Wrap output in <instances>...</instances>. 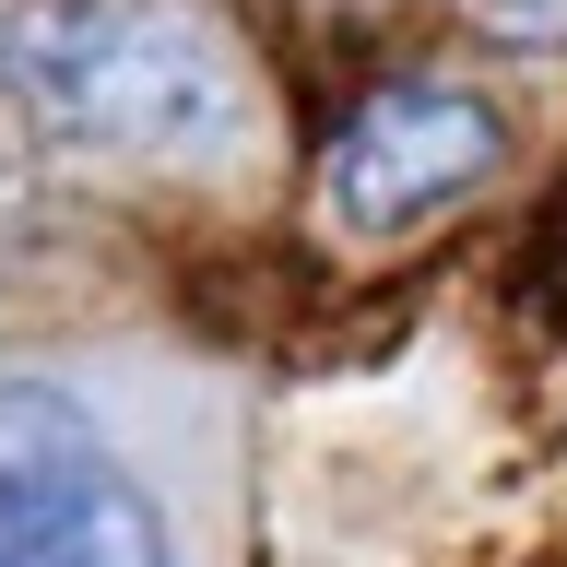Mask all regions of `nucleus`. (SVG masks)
I'll list each match as a JSON object with an SVG mask.
<instances>
[{"instance_id":"nucleus-1","label":"nucleus","mask_w":567,"mask_h":567,"mask_svg":"<svg viewBox=\"0 0 567 567\" xmlns=\"http://www.w3.org/2000/svg\"><path fill=\"white\" fill-rule=\"evenodd\" d=\"M0 95L60 154L213 166L248 131L237 48L189 0H24L0 12Z\"/></svg>"},{"instance_id":"nucleus-2","label":"nucleus","mask_w":567,"mask_h":567,"mask_svg":"<svg viewBox=\"0 0 567 567\" xmlns=\"http://www.w3.org/2000/svg\"><path fill=\"white\" fill-rule=\"evenodd\" d=\"M496 154H508V131H496V106L473 95V83H379V95L343 118L319 189H331V225H343V237H414Z\"/></svg>"},{"instance_id":"nucleus-3","label":"nucleus","mask_w":567,"mask_h":567,"mask_svg":"<svg viewBox=\"0 0 567 567\" xmlns=\"http://www.w3.org/2000/svg\"><path fill=\"white\" fill-rule=\"evenodd\" d=\"M0 567H166V520L106 450H83L0 485Z\"/></svg>"},{"instance_id":"nucleus-4","label":"nucleus","mask_w":567,"mask_h":567,"mask_svg":"<svg viewBox=\"0 0 567 567\" xmlns=\"http://www.w3.org/2000/svg\"><path fill=\"white\" fill-rule=\"evenodd\" d=\"M83 450H106V437H95V414H83L71 390L0 379V485H12V473H48V461H83Z\"/></svg>"},{"instance_id":"nucleus-5","label":"nucleus","mask_w":567,"mask_h":567,"mask_svg":"<svg viewBox=\"0 0 567 567\" xmlns=\"http://www.w3.org/2000/svg\"><path fill=\"white\" fill-rule=\"evenodd\" d=\"M450 12L508 35V48H567V0H450Z\"/></svg>"}]
</instances>
